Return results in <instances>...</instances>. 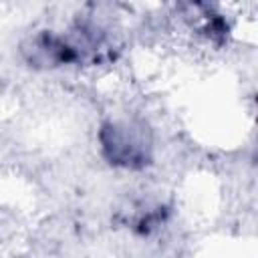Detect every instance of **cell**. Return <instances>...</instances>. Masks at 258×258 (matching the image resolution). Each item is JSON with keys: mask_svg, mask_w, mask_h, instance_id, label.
I'll return each mask as SVG.
<instances>
[{"mask_svg": "<svg viewBox=\"0 0 258 258\" xmlns=\"http://www.w3.org/2000/svg\"><path fill=\"white\" fill-rule=\"evenodd\" d=\"M97 141L103 159L113 167L139 171L153 163V133L143 119H107L97 131Z\"/></svg>", "mask_w": 258, "mask_h": 258, "instance_id": "6da1fadb", "label": "cell"}]
</instances>
